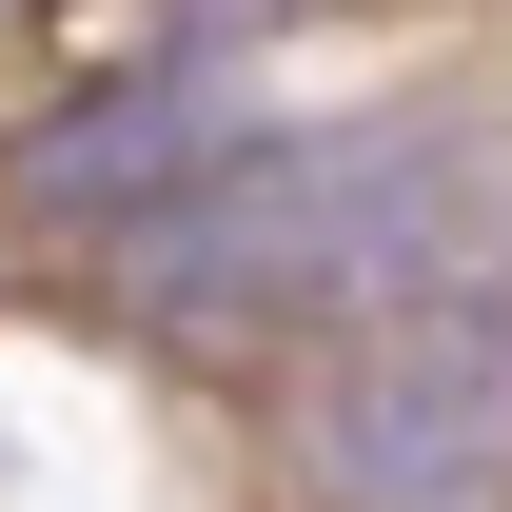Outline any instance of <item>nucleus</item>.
Listing matches in <instances>:
<instances>
[{
	"label": "nucleus",
	"instance_id": "nucleus-1",
	"mask_svg": "<svg viewBox=\"0 0 512 512\" xmlns=\"http://www.w3.org/2000/svg\"><path fill=\"white\" fill-rule=\"evenodd\" d=\"M138 316L158 335H276V316H375L414 276H453V158L434 138H217L158 217H138Z\"/></svg>",
	"mask_w": 512,
	"mask_h": 512
},
{
	"label": "nucleus",
	"instance_id": "nucleus-2",
	"mask_svg": "<svg viewBox=\"0 0 512 512\" xmlns=\"http://www.w3.org/2000/svg\"><path fill=\"white\" fill-rule=\"evenodd\" d=\"M316 473L335 512H512V276H414L355 316L316 375Z\"/></svg>",
	"mask_w": 512,
	"mask_h": 512
},
{
	"label": "nucleus",
	"instance_id": "nucleus-3",
	"mask_svg": "<svg viewBox=\"0 0 512 512\" xmlns=\"http://www.w3.org/2000/svg\"><path fill=\"white\" fill-rule=\"evenodd\" d=\"M197 158H217V119H197L178 79H119V99H79L60 138H20V178H0V197H20V217H119V237H138Z\"/></svg>",
	"mask_w": 512,
	"mask_h": 512
}]
</instances>
